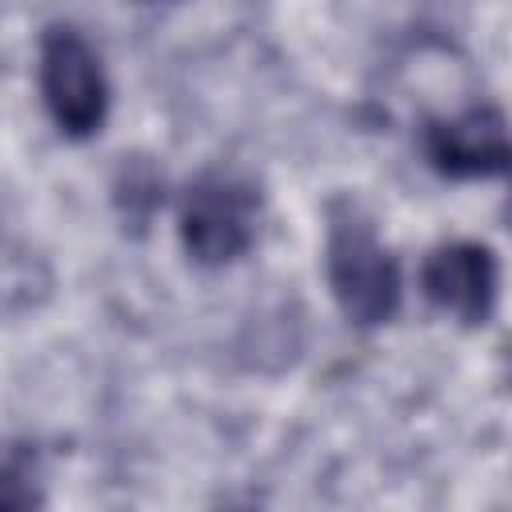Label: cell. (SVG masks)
I'll list each match as a JSON object with an SVG mask.
<instances>
[{
  "label": "cell",
  "mask_w": 512,
  "mask_h": 512,
  "mask_svg": "<svg viewBox=\"0 0 512 512\" xmlns=\"http://www.w3.org/2000/svg\"><path fill=\"white\" fill-rule=\"evenodd\" d=\"M324 280L336 308L356 328H380L400 312V296H404L400 260L380 240L376 220L352 196L328 200Z\"/></svg>",
  "instance_id": "6da1fadb"
},
{
  "label": "cell",
  "mask_w": 512,
  "mask_h": 512,
  "mask_svg": "<svg viewBox=\"0 0 512 512\" xmlns=\"http://www.w3.org/2000/svg\"><path fill=\"white\" fill-rule=\"evenodd\" d=\"M36 88H40V104H44V112L60 136L88 140L104 128L108 104H112L108 72H104L100 52L92 48V40L76 24L52 20L40 32Z\"/></svg>",
  "instance_id": "7a4b0ae2"
},
{
  "label": "cell",
  "mask_w": 512,
  "mask_h": 512,
  "mask_svg": "<svg viewBox=\"0 0 512 512\" xmlns=\"http://www.w3.org/2000/svg\"><path fill=\"white\" fill-rule=\"evenodd\" d=\"M260 192L248 176L208 168L184 184L176 204L180 248L200 268H224L240 260L256 240Z\"/></svg>",
  "instance_id": "3957f363"
},
{
  "label": "cell",
  "mask_w": 512,
  "mask_h": 512,
  "mask_svg": "<svg viewBox=\"0 0 512 512\" xmlns=\"http://www.w3.org/2000/svg\"><path fill=\"white\" fill-rule=\"evenodd\" d=\"M420 296L464 328H480L496 312L500 260L480 240H444L420 260Z\"/></svg>",
  "instance_id": "277c9868"
},
{
  "label": "cell",
  "mask_w": 512,
  "mask_h": 512,
  "mask_svg": "<svg viewBox=\"0 0 512 512\" xmlns=\"http://www.w3.org/2000/svg\"><path fill=\"white\" fill-rule=\"evenodd\" d=\"M424 160L448 180L500 176L512 164L508 120L496 104H472L456 116H436L420 132Z\"/></svg>",
  "instance_id": "5b68a950"
},
{
  "label": "cell",
  "mask_w": 512,
  "mask_h": 512,
  "mask_svg": "<svg viewBox=\"0 0 512 512\" xmlns=\"http://www.w3.org/2000/svg\"><path fill=\"white\" fill-rule=\"evenodd\" d=\"M160 188H164V180H160V172L148 160L124 156V164L116 168V180H112V200H116V208H120L124 220L144 224L160 208V200H164Z\"/></svg>",
  "instance_id": "8992f818"
},
{
  "label": "cell",
  "mask_w": 512,
  "mask_h": 512,
  "mask_svg": "<svg viewBox=\"0 0 512 512\" xmlns=\"http://www.w3.org/2000/svg\"><path fill=\"white\" fill-rule=\"evenodd\" d=\"M508 180H512V164H508ZM504 216H508V228H512V196H508V208H504Z\"/></svg>",
  "instance_id": "52a82bcc"
},
{
  "label": "cell",
  "mask_w": 512,
  "mask_h": 512,
  "mask_svg": "<svg viewBox=\"0 0 512 512\" xmlns=\"http://www.w3.org/2000/svg\"><path fill=\"white\" fill-rule=\"evenodd\" d=\"M136 4H180V0H136Z\"/></svg>",
  "instance_id": "ba28073f"
}]
</instances>
